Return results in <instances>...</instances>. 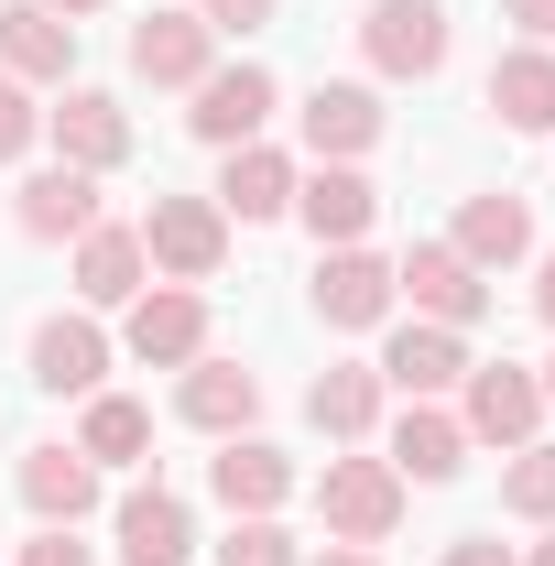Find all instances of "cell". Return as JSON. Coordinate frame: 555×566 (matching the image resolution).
I'll list each match as a JSON object with an SVG mask.
<instances>
[{
    "instance_id": "cell-19",
    "label": "cell",
    "mask_w": 555,
    "mask_h": 566,
    "mask_svg": "<svg viewBox=\"0 0 555 566\" xmlns=\"http://www.w3.org/2000/svg\"><path fill=\"white\" fill-rule=\"evenodd\" d=\"M447 251H458L469 273H501V262H523V251H534V208H523V197H469Z\"/></svg>"
},
{
    "instance_id": "cell-1",
    "label": "cell",
    "mask_w": 555,
    "mask_h": 566,
    "mask_svg": "<svg viewBox=\"0 0 555 566\" xmlns=\"http://www.w3.org/2000/svg\"><path fill=\"white\" fill-rule=\"evenodd\" d=\"M316 512H327V534H348V545H381V534L404 523V480H392V458H327Z\"/></svg>"
},
{
    "instance_id": "cell-5",
    "label": "cell",
    "mask_w": 555,
    "mask_h": 566,
    "mask_svg": "<svg viewBox=\"0 0 555 566\" xmlns=\"http://www.w3.org/2000/svg\"><path fill=\"white\" fill-rule=\"evenodd\" d=\"M392 294H415V316H436V327H480L490 316V283L447 251V240H415L404 262H392Z\"/></svg>"
},
{
    "instance_id": "cell-21",
    "label": "cell",
    "mask_w": 555,
    "mask_h": 566,
    "mask_svg": "<svg viewBox=\"0 0 555 566\" xmlns=\"http://www.w3.org/2000/svg\"><path fill=\"white\" fill-rule=\"evenodd\" d=\"M305 415H316V436L359 447V436L381 424V370H359V359H327V370H316V392H305Z\"/></svg>"
},
{
    "instance_id": "cell-23",
    "label": "cell",
    "mask_w": 555,
    "mask_h": 566,
    "mask_svg": "<svg viewBox=\"0 0 555 566\" xmlns=\"http://www.w3.org/2000/svg\"><path fill=\"white\" fill-rule=\"evenodd\" d=\"M208 480H218V501H229V512H273V501L294 491V458H283V447H262V436H229Z\"/></svg>"
},
{
    "instance_id": "cell-32",
    "label": "cell",
    "mask_w": 555,
    "mask_h": 566,
    "mask_svg": "<svg viewBox=\"0 0 555 566\" xmlns=\"http://www.w3.org/2000/svg\"><path fill=\"white\" fill-rule=\"evenodd\" d=\"M22 566H87V545H76V523H44V534L22 545Z\"/></svg>"
},
{
    "instance_id": "cell-4",
    "label": "cell",
    "mask_w": 555,
    "mask_h": 566,
    "mask_svg": "<svg viewBox=\"0 0 555 566\" xmlns=\"http://www.w3.org/2000/svg\"><path fill=\"white\" fill-rule=\"evenodd\" d=\"M283 109V87H273V66H208L197 76V142H218V153H240V142H262V120Z\"/></svg>"
},
{
    "instance_id": "cell-24",
    "label": "cell",
    "mask_w": 555,
    "mask_h": 566,
    "mask_svg": "<svg viewBox=\"0 0 555 566\" xmlns=\"http://www.w3.org/2000/svg\"><path fill=\"white\" fill-rule=\"evenodd\" d=\"M490 109H501V132H555V55L512 44L490 66Z\"/></svg>"
},
{
    "instance_id": "cell-26",
    "label": "cell",
    "mask_w": 555,
    "mask_h": 566,
    "mask_svg": "<svg viewBox=\"0 0 555 566\" xmlns=\"http://www.w3.org/2000/svg\"><path fill=\"white\" fill-rule=\"evenodd\" d=\"M142 273H153V262H142V229H87V240H76V294H87V305H132Z\"/></svg>"
},
{
    "instance_id": "cell-3",
    "label": "cell",
    "mask_w": 555,
    "mask_h": 566,
    "mask_svg": "<svg viewBox=\"0 0 555 566\" xmlns=\"http://www.w3.org/2000/svg\"><path fill=\"white\" fill-rule=\"evenodd\" d=\"M359 55L381 76H436L447 66V0H370L359 11Z\"/></svg>"
},
{
    "instance_id": "cell-15",
    "label": "cell",
    "mask_w": 555,
    "mask_h": 566,
    "mask_svg": "<svg viewBox=\"0 0 555 566\" xmlns=\"http://www.w3.org/2000/svg\"><path fill=\"white\" fill-rule=\"evenodd\" d=\"M370 208H381V197H370V175H359V164H316V175L294 186V218L316 229V251H348V240L370 229Z\"/></svg>"
},
{
    "instance_id": "cell-37",
    "label": "cell",
    "mask_w": 555,
    "mask_h": 566,
    "mask_svg": "<svg viewBox=\"0 0 555 566\" xmlns=\"http://www.w3.org/2000/svg\"><path fill=\"white\" fill-rule=\"evenodd\" d=\"M44 11H55V22H87V11H98V0H44Z\"/></svg>"
},
{
    "instance_id": "cell-25",
    "label": "cell",
    "mask_w": 555,
    "mask_h": 566,
    "mask_svg": "<svg viewBox=\"0 0 555 566\" xmlns=\"http://www.w3.org/2000/svg\"><path fill=\"white\" fill-rule=\"evenodd\" d=\"M22 501H33L44 523H87V512H98V469H87L76 447H33V458H22Z\"/></svg>"
},
{
    "instance_id": "cell-14",
    "label": "cell",
    "mask_w": 555,
    "mask_h": 566,
    "mask_svg": "<svg viewBox=\"0 0 555 566\" xmlns=\"http://www.w3.org/2000/svg\"><path fill=\"white\" fill-rule=\"evenodd\" d=\"M218 55V33L197 22V11H153V22H132V76H153V87H197Z\"/></svg>"
},
{
    "instance_id": "cell-34",
    "label": "cell",
    "mask_w": 555,
    "mask_h": 566,
    "mask_svg": "<svg viewBox=\"0 0 555 566\" xmlns=\"http://www.w3.org/2000/svg\"><path fill=\"white\" fill-rule=\"evenodd\" d=\"M501 11H512L523 33H555V0H501Z\"/></svg>"
},
{
    "instance_id": "cell-13",
    "label": "cell",
    "mask_w": 555,
    "mask_h": 566,
    "mask_svg": "<svg viewBox=\"0 0 555 566\" xmlns=\"http://www.w3.org/2000/svg\"><path fill=\"white\" fill-rule=\"evenodd\" d=\"M66 66H76V22H55L44 0H11V11H0V76L55 87Z\"/></svg>"
},
{
    "instance_id": "cell-20",
    "label": "cell",
    "mask_w": 555,
    "mask_h": 566,
    "mask_svg": "<svg viewBox=\"0 0 555 566\" xmlns=\"http://www.w3.org/2000/svg\"><path fill=\"white\" fill-rule=\"evenodd\" d=\"M197 556V523L175 491H132L121 501V566H186Z\"/></svg>"
},
{
    "instance_id": "cell-16",
    "label": "cell",
    "mask_w": 555,
    "mask_h": 566,
    "mask_svg": "<svg viewBox=\"0 0 555 566\" xmlns=\"http://www.w3.org/2000/svg\"><path fill=\"white\" fill-rule=\"evenodd\" d=\"M33 381H44V392H98V381H109L98 316H44V327H33Z\"/></svg>"
},
{
    "instance_id": "cell-12",
    "label": "cell",
    "mask_w": 555,
    "mask_h": 566,
    "mask_svg": "<svg viewBox=\"0 0 555 566\" xmlns=\"http://www.w3.org/2000/svg\"><path fill=\"white\" fill-rule=\"evenodd\" d=\"M316 316L327 327H381L392 316V262H370L359 240L348 251H316Z\"/></svg>"
},
{
    "instance_id": "cell-6",
    "label": "cell",
    "mask_w": 555,
    "mask_h": 566,
    "mask_svg": "<svg viewBox=\"0 0 555 566\" xmlns=\"http://www.w3.org/2000/svg\"><path fill=\"white\" fill-rule=\"evenodd\" d=\"M121 338H132V359H153V370H186V359L208 349V294H197V283H164V294L142 283Z\"/></svg>"
},
{
    "instance_id": "cell-7",
    "label": "cell",
    "mask_w": 555,
    "mask_h": 566,
    "mask_svg": "<svg viewBox=\"0 0 555 566\" xmlns=\"http://www.w3.org/2000/svg\"><path fill=\"white\" fill-rule=\"evenodd\" d=\"M458 381H469V338H458V327H436V316L392 327V349H381V392L436 403V392H458Z\"/></svg>"
},
{
    "instance_id": "cell-11",
    "label": "cell",
    "mask_w": 555,
    "mask_h": 566,
    "mask_svg": "<svg viewBox=\"0 0 555 566\" xmlns=\"http://www.w3.org/2000/svg\"><path fill=\"white\" fill-rule=\"evenodd\" d=\"M175 415L208 424V436H251V415H262V370H240V359H186V381H175Z\"/></svg>"
},
{
    "instance_id": "cell-8",
    "label": "cell",
    "mask_w": 555,
    "mask_h": 566,
    "mask_svg": "<svg viewBox=\"0 0 555 566\" xmlns=\"http://www.w3.org/2000/svg\"><path fill=\"white\" fill-rule=\"evenodd\" d=\"M469 436H490V447H534V424H545V381L534 370H512V359H469Z\"/></svg>"
},
{
    "instance_id": "cell-22",
    "label": "cell",
    "mask_w": 555,
    "mask_h": 566,
    "mask_svg": "<svg viewBox=\"0 0 555 566\" xmlns=\"http://www.w3.org/2000/svg\"><path fill=\"white\" fill-rule=\"evenodd\" d=\"M283 208H294V164L273 142H240L229 175H218V218H283Z\"/></svg>"
},
{
    "instance_id": "cell-18",
    "label": "cell",
    "mask_w": 555,
    "mask_h": 566,
    "mask_svg": "<svg viewBox=\"0 0 555 566\" xmlns=\"http://www.w3.org/2000/svg\"><path fill=\"white\" fill-rule=\"evenodd\" d=\"M469 469V424L447 415V403H404L392 424V480H458Z\"/></svg>"
},
{
    "instance_id": "cell-2",
    "label": "cell",
    "mask_w": 555,
    "mask_h": 566,
    "mask_svg": "<svg viewBox=\"0 0 555 566\" xmlns=\"http://www.w3.org/2000/svg\"><path fill=\"white\" fill-rule=\"evenodd\" d=\"M142 262H164L175 283H208L218 262H229V218H218V197H153V218H142Z\"/></svg>"
},
{
    "instance_id": "cell-35",
    "label": "cell",
    "mask_w": 555,
    "mask_h": 566,
    "mask_svg": "<svg viewBox=\"0 0 555 566\" xmlns=\"http://www.w3.org/2000/svg\"><path fill=\"white\" fill-rule=\"evenodd\" d=\"M316 566H381V556H370V545H327Z\"/></svg>"
},
{
    "instance_id": "cell-28",
    "label": "cell",
    "mask_w": 555,
    "mask_h": 566,
    "mask_svg": "<svg viewBox=\"0 0 555 566\" xmlns=\"http://www.w3.org/2000/svg\"><path fill=\"white\" fill-rule=\"evenodd\" d=\"M501 512L555 523V447H512V469H501Z\"/></svg>"
},
{
    "instance_id": "cell-31",
    "label": "cell",
    "mask_w": 555,
    "mask_h": 566,
    "mask_svg": "<svg viewBox=\"0 0 555 566\" xmlns=\"http://www.w3.org/2000/svg\"><path fill=\"white\" fill-rule=\"evenodd\" d=\"M273 11H283V0H197V22H208V33H262Z\"/></svg>"
},
{
    "instance_id": "cell-29",
    "label": "cell",
    "mask_w": 555,
    "mask_h": 566,
    "mask_svg": "<svg viewBox=\"0 0 555 566\" xmlns=\"http://www.w3.org/2000/svg\"><path fill=\"white\" fill-rule=\"evenodd\" d=\"M218 566H294V534H283L273 512H229V545Z\"/></svg>"
},
{
    "instance_id": "cell-10",
    "label": "cell",
    "mask_w": 555,
    "mask_h": 566,
    "mask_svg": "<svg viewBox=\"0 0 555 566\" xmlns=\"http://www.w3.org/2000/svg\"><path fill=\"white\" fill-rule=\"evenodd\" d=\"M44 142L66 153L76 175H109V164L132 153V109H121L109 87H66V109H44Z\"/></svg>"
},
{
    "instance_id": "cell-27",
    "label": "cell",
    "mask_w": 555,
    "mask_h": 566,
    "mask_svg": "<svg viewBox=\"0 0 555 566\" xmlns=\"http://www.w3.org/2000/svg\"><path fill=\"white\" fill-rule=\"evenodd\" d=\"M142 447H153V415H142V403H121V392H87L76 458H87V469H121V458H142Z\"/></svg>"
},
{
    "instance_id": "cell-9",
    "label": "cell",
    "mask_w": 555,
    "mask_h": 566,
    "mask_svg": "<svg viewBox=\"0 0 555 566\" xmlns=\"http://www.w3.org/2000/svg\"><path fill=\"white\" fill-rule=\"evenodd\" d=\"M294 120H305V153H316V164H359V153L381 142V98L348 87V76H316Z\"/></svg>"
},
{
    "instance_id": "cell-17",
    "label": "cell",
    "mask_w": 555,
    "mask_h": 566,
    "mask_svg": "<svg viewBox=\"0 0 555 566\" xmlns=\"http://www.w3.org/2000/svg\"><path fill=\"white\" fill-rule=\"evenodd\" d=\"M11 218H22V240H87V229H98V175L55 164V175H33V186L11 197Z\"/></svg>"
},
{
    "instance_id": "cell-39",
    "label": "cell",
    "mask_w": 555,
    "mask_h": 566,
    "mask_svg": "<svg viewBox=\"0 0 555 566\" xmlns=\"http://www.w3.org/2000/svg\"><path fill=\"white\" fill-rule=\"evenodd\" d=\"M545 403H555V359H545Z\"/></svg>"
},
{
    "instance_id": "cell-33",
    "label": "cell",
    "mask_w": 555,
    "mask_h": 566,
    "mask_svg": "<svg viewBox=\"0 0 555 566\" xmlns=\"http://www.w3.org/2000/svg\"><path fill=\"white\" fill-rule=\"evenodd\" d=\"M436 566H512V545H490V534H458V545H447Z\"/></svg>"
},
{
    "instance_id": "cell-36",
    "label": "cell",
    "mask_w": 555,
    "mask_h": 566,
    "mask_svg": "<svg viewBox=\"0 0 555 566\" xmlns=\"http://www.w3.org/2000/svg\"><path fill=\"white\" fill-rule=\"evenodd\" d=\"M534 305H545V327H555V251H545V283H534Z\"/></svg>"
},
{
    "instance_id": "cell-30",
    "label": "cell",
    "mask_w": 555,
    "mask_h": 566,
    "mask_svg": "<svg viewBox=\"0 0 555 566\" xmlns=\"http://www.w3.org/2000/svg\"><path fill=\"white\" fill-rule=\"evenodd\" d=\"M33 142H44V109H33V87H22V76H0V164H22Z\"/></svg>"
},
{
    "instance_id": "cell-38",
    "label": "cell",
    "mask_w": 555,
    "mask_h": 566,
    "mask_svg": "<svg viewBox=\"0 0 555 566\" xmlns=\"http://www.w3.org/2000/svg\"><path fill=\"white\" fill-rule=\"evenodd\" d=\"M534 566H555V534H545V545H534Z\"/></svg>"
}]
</instances>
